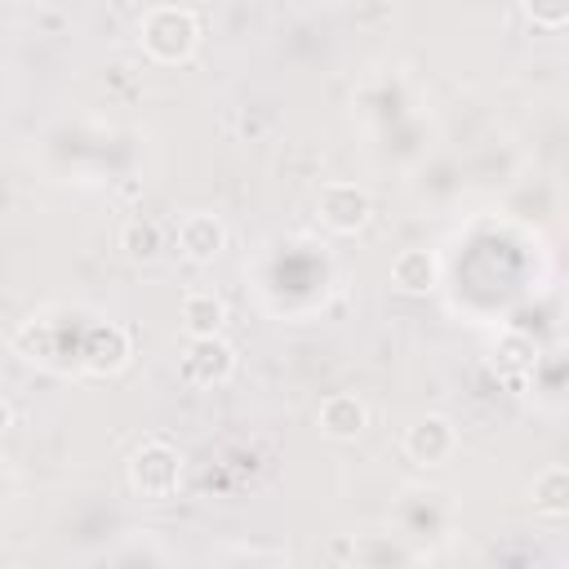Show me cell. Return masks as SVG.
I'll return each mask as SVG.
<instances>
[{
	"mask_svg": "<svg viewBox=\"0 0 569 569\" xmlns=\"http://www.w3.org/2000/svg\"><path fill=\"white\" fill-rule=\"evenodd\" d=\"M142 49H147V58L151 62H160V67H178V62H187L191 53H196V44H200V22H196V13L191 9H182V4H156L147 18H142Z\"/></svg>",
	"mask_w": 569,
	"mask_h": 569,
	"instance_id": "cell-1",
	"label": "cell"
},
{
	"mask_svg": "<svg viewBox=\"0 0 569 569\" xmlns=\"http://www.w3.org/2000/svg\"><path fill=\"white\" fill-rule=\"evenodd\" d=\"M182 485V453L169 440H142L129 453V489L142 498H173Z\"/></svg>",
	"mask_w": 569,
	"mask_h": 569,
	"instance_id": "cell-2",
	"label": "cell"
},
{
	"mask_svg": "<svg viewBox=\"0 0 569 569\" xmlns=\"http://www.w3.org/2000/svg\"><path fill=\"white\" fill-rule=\"evenodd\" d=\"M182 378L191 387H222L231 373H236V347L222 338V333H204V338H191L182 347V360H178Z\"/></svg>",
	"mask_w": 569,
	"mask_h": 569,
	"instance_id": "cell-3",
	"label": "cell"
},
{
	"mask_svg": "<svg viewBox=\"0 0 569 569\" xmlns=\"http://www.w3.org/2000/svg\"><path fill=\"white\" fill-rule=\"evenodd\" d=\"M369 191L356 187V182H325L320 187V222L342 231V236H356L365 222H369Z\"/></svg>",
	"mask_w": 569,
	"mask_h": 569,
	"instance_id": "cell-4",
	"label": "cell"
},
{
	"mask_svg": "<svg viewBox=\"0 0 569 569\" xmlns=\"http://www.w3.org/2000/svg\"><path fill=\"white\" fill-rule=\"evenodd\" d=\"M133 356V342H129V329L120 325H93L80 342V365L93 373V378H107V373H120Z\"/></svg>",
	"mask_w": 569,
	"mask_h": 569,
	"instance_id": "cell-5",
	"label": "cell"
},
{
	"mask_svg": "<svg viewBox=\"0 0 569 569\" xmlns=\"http://www.w3.org/2000/svg\"><path fill=\"white\" fill-rule=\"evenodd\" d=\"M453 449H458V431H453V422L440 418V413H427V418H418V422L405 431V453H409L418 467H440V462H449Z\"/></svg>",
	"mask_w": 569,
	"mask_h": 569,
	"instance_id": "cell-6",
	"label": "cell"
},
{
	"mask_svg": "<svg viewBox=\"0 0 569 569\" xmlns=\"http://www.w3.org/2000/svg\"><path fill=\"white\" fill-rule=\"evenodd\" d=\"M222 244H227V227L213 213H187L178 222V253L187 262H200L204 267V262H213L222 253Z\"/></svg>",
	"mask_w": 569,
	"mask_h": 569,
	"instance_id": "cell-7",
	"label": "cell"
},
{
	"mask_svg": "<svg viewBox=\"0 0 569 569\" xmlns=\"http://www.w3.org/2000/svg\"><path fill=\"white\" fill-rule=\"evenodd\" d=\"M316 422H320V431H325L329 440H356V436L369 427V409H365L360 396H351V391H333V396L320 400Z\"/></svg>",
	"mask_w": 569,
	"mask_h": 569,
	"instance_id": "cell-8",
	"label": "cell"
},
{
	"mask_svg": "<svg viewBox=\"0 0 569 569\" xmlns=\"http://www.w3.org/2000/svg\"><path fill=\"white\" fill-rule=\"evenodd\" d=\"M493 369H498V378L502 382H511V387H525V378L538 369V347H533V338L529 333H502L498 342H493Z\"/></svg>",
	"mask_w": 569,
	"mask_h": 569,
	"instance_id": "cell-9",
	"label": "cell"
},
{
	"mask_svg": "<svg viewBox=\"0 0 569 569\" xmlns=\"http://www.w3.org/2000/svg\"><path fill=\"white\" fill-rule=\"evenodd\" d=\"M436 276H440V262L431 249H400L391 258V280L400 293H431Z\"/></svg>",
	"mask_w": 569,
	"mask_h": 569,
	"instance_id": "cell-10",
	"label": "cell"
},
{
	"mask_svg": "<svg viewBox=\"0 0 569 569\" xmlns=\"http://www.w3.org/2000/svg\"><path fill=\"white\" fill-rule=\"evenodd\" d=\"M222 325H227V302H222V293H213V289H191V293L182 298V329H187L191 338L218 333Z\"/></svg>",
	"mask_w": 569,
	"mask_h": 569,
	"instance_id": "cell-11",
	"label": "cell"
},
{
	"mask_svg": "<svg viewBox=\"0 0 569 569\" xmlns=\"http://www.w3.org/2000/svg\"><path fill=\"white\" fill-rule=\"evenodd\" d=\"M529 498H533V507H538L542 516H565V511H569V471H565L560 462L542 467V471L533 476V485H529Z\"/></svg>",
	"mask_w": 569,
	"mask_h": 569,
	"instance_id": "cell-12",
	"label": "cell"
},
{
	"mask_svg": "<svg viewBox=\"0 0 569 569\" xmlns=\"http://www.w3.org/2000/svg\"><path fill=\"white\" fill-rule=\"evenodd\" d=\"M120 249L133 258V262H156L160 258V249H164V231H160V222L156 218H129L124 227H120Z\"/></svg>",
	"mask_w": 569,
	"mask_h": 569,
	"instance_id": "cell-13",
	"label": "cell"
},
{
	"mask_svg": "<svg viewBox=\"0 0 569 569\" xmlns=\"http://www.w3.org/2000/svg\"><path fill=\"white\" fill-rule=\"evenodd\" d=\"M525 13L542 31H560L569 22V0H525Z\"/></svg>",
	"mask_w": 569,
	"mask_h": 569,
	"instance_id": "cell-14",
	"label": "cell"
},
{
	"mask_svg": "<svg viewBox=\"0 0 569 569\" xmlns=\"http://www.w3.org/2000/svg\"><path fill=\"white\" fill-rule=\"evenodd\" d=\"M18 347L27 351V360H53V333L44 325H27L18 333Z\"/></svg>",
	"mask_w": 569,
	"mask_h": 569,
	"instance_id": "cell-15",
	"label": "cell"
},
{
	"mask_svg": "<svg viewBox=\"0 0 569 569\" xmlns=\"http://www.w3.org/2000/svg\"><path fill=\"white\" fill-rule=\"evenodd\" d=\"M9 427H13V409H9V400L0 396V436H4Z\"/></svg>",
	"mask_w": 569,
	"mask_h": 569,
	"instance_id": "cell-16",
	"label": "cell"
}]
</instances>
